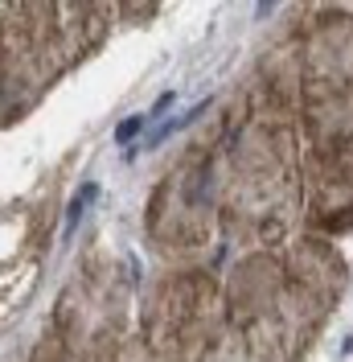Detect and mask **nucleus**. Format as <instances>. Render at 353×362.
<instances>
[{"label":"nucleus","mask_w":353,"mask_h":362,"mask_svg":"<svg viewBox=\"0 0 353 362\" xmlns=\"http://www.w3.org/2000/svg\"><path fill=\"white\" fill-rule=\"evenodd\" d=\"M90 202H95V185H83V189H78V198H74V206H70V214H66V226H70V230L78 226V218H83V210H87Z\"/></svg>","instance_id":"1"},{"label":"nucleus","mask_w":353,"mask_h":362,"mask_svg":"<svg viewBox=\"0 0 353 362\" xmlns=\"http://www.w3.org/2000/svg\"><path fill=\"white\" fill-rule=\"evenodd\" d=\"M144 119H148V115H132V119H124V124H119V132H115V140H119V144H128L132 136H140Z\"/></svg>","instance_id":"2"}]
</instances>
